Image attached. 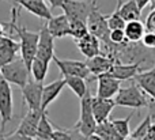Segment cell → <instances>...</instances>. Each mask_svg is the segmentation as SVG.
I'll list each match as a JSON object with an SVG mask.
<instances>
[{"label": "cell", "mask_w": 155, "mask_h": 140, "mask_svg": "<svg viewBox=\"0 0 155 140\" xmlns=\"http://www.w3.org/2000/svg\"><path fill=\"white\" fill-rule=\"evenodd\" d=\"M151 125H153V121H151V119L147 116L142 122H140L139 125H137L136 128H135L134 132H131L129 138L136 139V140H143V139L146 138V135L148 133V131H150Z\"/></svg>", "instance_id": "30"}, {"label": "cell", "mask_w": 155, "mask_h": 140, "mask_svg": "<svg viewBox=\"0 0 155 140\" xmlns=\"http://www.w3.org/2000/svg\"><path fill=\"white\" fill-rule=\"evenodd\" d=\"M42 113H44L42 110H29L25 114L23 119H22V121L19 122L15 133L22 136H27V138H33V139L37 138V129H38V124H40Z\"/></svg>", "instance_id": "12"}, {"label": "cell", "mask_w": 155, "mask_h": 140, "mask_svg": "<svg viewBox=\"0 0 155 140\" xmlns=\"http://www.w3.org/2000/svg\"><path fill=\"white\" fill-rule=\"evenodd\" d=\"M3 26H4V23H0V38H2V37H4V35H5L4 27H3Z\"/></svg>", "instance_id": "40"}, {"label": "cell", "mask_w": 155, "mask_h": 140, "mask_svg": "<svg viewBox=\"0 0 155 140\" xmlns=\"http://www.w3.org/2000/svg\"><path fill=\"white\" fill-rule=\"evenodd\" d=\"M140 14H142V11L139 10L135 0H127L125 3H121L120 15L125 21V23L134 21H140Z\"/></svg>", "instance_id": "22"}, {"label": "cell", "mask_w": 155, "mask_h": 140, "mask_svg": "<svg viewBox=\"0 0 155 140\" xmlns=\"http://www.w3.org/2000/svg\"><path fill=\"white\" fill-rule=\"evenodd\" d=\"M84 63L87 65L90 73H93L94 76H99L104 75V73H109L112 67L116 64V60L113 57H110L109 54L101 53L98 56L93 57V59H87Z\"/></svg>", "instance_id": "14"}, {"label": "cell", "mask_w": 155, "mask_h": 140, "mask_svg": "<svg viewBox=\"0 0 155 140\" xmlns=\"http://www.w3.org/2000/svg\"><path fill=\"white\" fill-rule=\"evenodd\" d=\"M75 42L80 53L84 57H87V59H93V57L101 54V48H102L101 41L97 37H94L93 34H90V33L86 37L75 41Z\"/></svg>", "instance_id": "17"}, {"label": "cell", "mask_w": 155, "mask_h": 140, "mask_svg": "<svg viewBox=\"0 0 155 140\" xmlns=\"http://www.w3.org/2000/svg\"><path fill=\"white\" fill-rule=\"evenodd\" d=\"M134 112L132 113L128 114V117H125V119H114L112 120V124L113 127H114V129L117 131V133L121 136L123 139H127L129 138V135H131V128H129V122H131L132 117H134Z\"/></svg>", "instance_id": "27"}, {"label": "cell", "mask_w": 155, "mask_h": 140, "mask_svg": "<svg viewBox=\"0 0 155 140\" xmlns=\"http://www.w3.org/2000/svg\"><path fill=\"white\" fill-rule=\"evenodd\" d=\"M95 135H98L99 138H102L104 140H125L118 135L117 131H116L114 127H113L112 121H109V120L102 122V124L97 125Z\"/></svg>", "instance_id": "25"}, {"label": "cell", "mask_w": 155, "mask_h": 140, "mask_svg": "<svg viewBox=\"0 0 155 140\" xmlns=\"http://www.w3.org/2000/svg\"><path fill=\"white\" fill-rule=\"evenodd\" d=\"M0 49L2 50H7L14 54H18V52H21L19 41H15L10 35H4V37L0 38Z\"/></svg>", "instance_id": "31"}, {"label": "cell", "mask_w": 155, "mask_h": 140, "mask_svg": "<svg viewBox=\"0 0 155 140\" xmlns=\"http://www.w3.org/2000/svg\"><path fill=\"white\" fill-rule=\"evenodd\" d=\"M148 114L147 116L151 119L153 124H155V98H150L148 99Z\"/></svg>", "instance_id": "35"}, {"label": "cell", "mask_w": 155, "mask_h": 140, "mask_svg": "<svg viewBox=\"0 0 155 140\" xmlns=\"http://www.w3.org/2000/svg\"><path fill=\"white\" fill-rule=\"evenodd\" d=\"M15 3L19 8H25L30 14L35 15L37 18L45 19L46 22L53 16L51 12V8L44 0H16Z\"/></svg>", "instance_id": "15"}, {"label": "cell", "mask_w": 155, "mask_h": 140, "mask_svg": "<svg viewBox=\"0 0 155 140\" xmlns=\"http://www.w3.org/2000/svg\"><path fill=\"white\" fill-rule=\"evenodd\" d=\"M53 61L59 67L60 72H61V75L64 78H67V76H75V78H82L86 80L90 76V71H88L86 63H83V61H78V60H63L56 56L53 57Z\"/></svg>", "instance_id": "8"}, {"label": "cell", "mask_w": 155, "mask_h": 140, "mask_svg": "<svg viewBox=\"0 0 155 140\" xmlns=\"http://www.w3.org/2000/svg\"><path fill=\"white\" fill-rule=\"evenodd\" d=\"M91 98L93 95L90 94V91L80 99V116H79V121L75 124V127L79 133L83 136L84 139H87L88 136L94 135L97 129V121L94 119L93 114V106H91Z\"/></svg>", "instance_id": "3"}, {"label": "cell", "mask_w": 155, "mask_h": 140, "mask_svg": "<svg viewBox=\"0 0 155 140\" xmlns=\"http://www.w3.org/2000/svg\"><path fill=\"white\" fill-rule=\"evenodd\" d=\"M97 7V3L84 2V0H64L63 2V11L64 15L68 16V19H76L87 23V19L93 10Z\"/></svg>", "instance_id": "7"}, {"label": "cell", "mask_w": 155, "mask_h": 140, "mask_svg": "<svg viewBox=\"0 0 155 140\" xmlns=\"http://www.w3.org/2000/svg\"><path fill=\"white\" fill-rule=\"evenodd\" d=\"M86 140H104V139H102V138H99V136H98V135H95V133H94V135L88 136V138H87V139H86Z\"/></svg>", "instance_id": "39"}, {"label": "cell", "mask_w": 155, "mask_h": 140, "mask_svg": "<svg viewBox=\"0 0 155 140\" xmlns=\"http://www.w3.org/2000/svg\"><path fill=\"white\" fill-rule=\"evenodd\" d=\"M4 140H34L33 138H27V136H22L18 133H11V135H4Z\"/></svg>", "instance_id": "36"}, {"label": "cell", "mask_w": 155, "mask_h": 140, "mask_svg": "<svg viewBox=\"0 0 155 140\" xmlns=\"http://www.w3.org/2000/svg\"><path fill=\"white\" fill-rule=\"evenodd\" d=\"M134 82L148 95L150 98H155V63L150 70H142Z\"/></svg>", "instance_id": "18"}, {"label": "cell", "mask_w": 155, "mask_h": 140, "mask_svg": "<svg viewBox=\"0 0 155 140\" xmlns=\"http://www.w3.org/2000/svg\"><path fill=\"white\" fill-rule=\"evenodd\" d=\"M144 26H146V31L155 33V10H151V12L147 15Z\"/></svg>", "instance_id": "34"}, {"label": "cell", "mask_w": 155, "mask_h": 140, "mask_svg": "<svg viewBox=\"0 0 155 140\" xmlns=\"http://www.w3.org/2000/svg\"><path fill=\"white\" fill-rule=\"evenodd\" d=\"M91 106H93V114L97 124H102V122L107 121L112 110L117 105H116L114 99H105V98H99L97 95H93Z\"/></svg>", "instance_id": "13"}, {"label": "cell", "mask_w": 155, "mask_h": 140, "mask_svg": "<svg viewBox=\"0 0 155 140\" xmlns=\"http://www.w3.org/2000/svg\"><path fill=\"white\" fill-rule=\"evenodd\" d=\"M87 29L90 34H93L94 37H97L101 41L102 45H106L109 42L110 29H109V24H107V15L101 14L98 7L94 8L93 12L88 16Z\"/></svg>", "instance_id": "6"}, {"label": "cell", "mask_w": 155, "mask_h": 140, "mask_svg": "<svg viewBox=\"0 0 155 140\" xmlns=\"http://www.w3.org/2000/svg\"><path fill=\"white\" fill-rule=\"evenodd\" d=\"M45 24L53 38H64L70 35V19L64 14L52 16Z\"/></svg>", "instance_id": "16"}, {"label": "cell", "mask_w": 155, "mask_h": 140, "mask_svg": "<svg viewBox=\"0 0 155 140\" xmlns=\"http://www.w3.org/2000/svg\"><path fill=\"white\" fill-rule=\"evenodd\" d=\"M65 87V80L64 79H57V80L52 82V83L44 86L42 90V105H41V110L46 112L48 106L52 102L57 99V97L60 95V93L63 91V89Z\"/></svg>", "instance_id": "20"}, {"label": "cell", "mask_w": 155, "mask_h": 140, "mask_svg": "<svg viewBox=\"0 0 155 140\" xmlns=\"http://www.w3.org/2000/svg\"><path fill=\"white\" fill-rule=\"evenodd\" d=\"M46 2L52 5V8H59V7L61 8L63 2H64V0H46Z\"/></svg>", "instance_id": "37"}, {"label": "cell", "mask_w": 155, "mask_h": 140, "mask_svg": "<svg viewBox=\"0 0 155 140\" xmlns=\"http://www.w3.org/2000/svg\"><path fill=\"white\" fill-rule=\"evenodd\" d=\"M64 80H65V86L70 87L71 91H72L79 99H82L88 93V87H87V84H86L84 79L75 78V76H67V78H64Z\"/></svg>", "instance_id": "23"}, {"label": "cell", "mask_w": 155, "mask_h": 140, "mask_svg": "<svg viewBox=\"0 0 155 140\" xmlns=\"http://www.w3.org/2000/svg\"><path fill=\"white\" fill-rule=\"evenodd\" d=\"M148 99H150V97L135 82H132L131 86L120 89L118 94L114 98V102L117 106L139 110V109L148 106Z\"/></svg>", "instance_id": "2"}, {"label": "cell", "mask_w": 155, "mask_h": 140, "mask_svg": "<svg viewBox=\"0 0 155 140\" xmlns=\"http://www.w3.org/2000/svg\"><path fill=\"white\" fill-rule=\"evenodd\" d=\"M124 33L128 42H142L146 34V26L140 21L128 22L124 27Z\"/></svg>", "instance_id": "21"}, {"label": "cell", "mask_w": 155, "mask_h": 140, "mask_svg": "<svg viewBox=\"0 0 155 140\" xmlns=\"http://www.w3.org/2000/svg\"><path fill=\"white\" fill-rule=\"evenodd\" d=\"M128 42L125 38V33L123 29H114L110 30L109 34V42L106 45H123V44Z\"/></svg>", "instance_id": "32"}, {"label": "cell", "mask_w": 155, "mask_h": 140, "mask_svg": "<svg viewBox=\"0 0 155 140\" xmlns=\"http://www.w3.org/2000/svg\"><path fill=\"white\" fill-rule=\"evenodd\" d=\"M37 140H41V139H37Z\"/></svg>", "instance_id": "43"}, {"label": "cell", "mask_w": 155, "mask_h": 140, "mask_svg": "<svg viewBox=\"0 0 155 140\" xmlns=\"http://www.w3.org/2000/svg\"><path fill=\"white\" fill-rule=\"evenodd\" d=\"M5 26H10L14 31L18 34L19 38V46H21V57L25 61L26 67L30 70L33 61L37 57V48H38V38L40 34L34 31H30L26 27L18 26L16 22L10 21L8 23H4Z\"/></svg>", "instance_id": "1"}, {"label": "cell", "mask_w": 155, "mask_h": 140, "mask_svg": "<svg viewBox=\"0 0 155 140\" xmlns=\"http://www.w3.org/2000/svg\"><path fill=\"white\" fill-rule=\"evenodd\" d=\"M140 63L136 64H123V63H116L112 67V70L109 71V75L113 76L114 79L123 82V80H131L135 79V76L142 71L140 68Z\"/></svg>", "instance_id": "19"}, {"label": "cell", "mask_w": 155, "mask_h": 140, "mask_svg": "<svg viewBox=\"0 0 155 140\" xmlns=\"http://www.w3.org/2000/svg\"><path fill=\"white\" fill-rule=\"evenodd\" d=\"M53 125L49 121L48 116H46V112H44L42 116H41L40 124H38V129H37V139L41 140H52L53 136Z\"/></svg>", "instance_id": "26"}, {"label": "cell", "mask_w": 155, "mask_h": 140, "mask_svg": "<svg viewBox=\"0 0 155 140\" xmlns=\"http://www.w3.org/2000/svg\"><path fill=\"white\" fill-rule=\"evenodd\" d=\"M151 4H153V5H151V7H153V10H155V0H151Z\"/></svg>", "instance_id": "41"}, {"label": "cell", "mask_w": 155, "mask_h": 140, "mask_svg": "<svg viewBox=\"0 0 155 140\" xmlns=\"http://www.w3.org/2000/svg\"><path fill=\"white\" fill-rule=\"evenodd\" d=\"M14 98L12 90L7 80L0 73V133H4L5 125L12 120Z\"/></svg>", "instance_id": "5"}, {"label": "cell", "mask_w": 155, "mask_h": 140, "mask_svg": "<svg viewBox=\"0 0 155 140\" xmlns=\"http://www.w3.org/2000/svg\"><path fill=\"white\" fill-rule=\"evenodd\" d=\"M121 89V82L110 76L109 73L97 76V97L113 99Z\"/></svg>", "instance_id": "9"}, {"label": "cell", "mask_w": 155, "mask_h": 140, "mask_svg": "<svg viewBox=\"0 0 155 140\" xmlns=\"http://www.w3.org/2000/svg\"><path fill=\"white\" fill-rule=\"evenodd\" d=\"M93 2H94V3H97V0H93Z\"/></svg>", "instance_id": "42"}, {"label": "cell", "mask_w": 155, "mask_h": 140, "mask_svg": "<svg viewBox=\"0 0 155 140\" xmlns=\"http://www.w3.org/2000/svg\"><path fill=\"white\" fill-rule=\"evenodd\" d=\"M48 70H49V63L35 57V60L33 61L31 67H30V73L33 75L34 82L42 83L45 80L46 75H48Z\"/></svg>", "instance_id": "24"}, {"label": "cell", "mask_w": 155, "mask_h": 140, "mask_svg": "<svg viewBox=\"0 0 155 140\" xmlns=\"http://www.w3.org/2000/svg\"><path fill=\"white\" fill-rule=\"evenodd\" d=\"M136 2V4H137V7H139V10L142 11L143 8L146 7V5H148L151 3V0H135Z\"/></svg>", "instance_id": "38"}, {"label": "cell", "mask_w": 155, "mask_h": 140, "mask_svg": "<svg viewBox=\"0 0 155 140\" xmlns=\"http://www.w3.org/2000/svg\"><path fill=\"white\" fill-rule=\"evenodd\" d=\"M15 59H18V56L14 53H10L7 50H2L0 49V70L4 68L5 65H8L10 63H12Z\"/></svg>", "instance_id": "33"}, {"label": "cell", "mask_w": 155, "mask_h": 140, "mask_svg": "<svg viewBox=\"0 0 155 140\" xmlns=\"http://www.w3.org/2000/svg\"><path fill=\"white\" fill-rule=\"evenodd\" d=\"M52 140H86L76 128L72 129H56L53 132Z\"/></svg>", "instance_id": "29"}, {"label": "cell", "mask_w": 155, "mask_h": 140, "mask_svg": "<svg viewBox=\"0 0 155 140\" xmlns=\"http://www.w3.org/2000/svg\"><path fill=\"white\" fill-rule=\"evenodd\" d=\"M38 48H37V59L51 63L54 57V38L51 35L46 24H44L38 31Z\"/></svg>", "instance_id": "10"}, {"label": "cell", "mask_w": 155, "mask_h": 140, "mask_svg": "<svg viewBox=\"0 0 155 140\" xmlns=\"http://www.w3.org/2000/svg\"><path fill=\"white\" fill-rule=\"evenodd\" d=\"M2 76L10 84H15V86L23 89L27 83H29V76H30V70L26 67L25 61L22 57L15 59L12 63L5 65L4 68L0 70Z\"/></svg>", "instance_id": "4"}, {"label": "cell", "mask_w": 155, "mask_h": 140, "mask_svg": "<svg viewBox=\"0 0 155 140\" xmlns=\"http://www.w3.org/2000/svg\"><path fill=\"white\" fill-rule=\"evenodd\" d=\"M42 83L30 80L26 86L22 89V97L26 105L29 106V110H41L42 105Z\"/></svg>", "instance_id": "11"}, {"label": "cell", "mask_w": 155, "mask_h": 140, "mask_svg": "<svg viewBox=\"0 0 155 140\" xmlns=\"http://www.w3.org/2000/svg\"><path fill=\"white\" fill-rule=\"evenodd\" d=\"M88 34L87 23L76 19H70V37H72L75 41L86 37Z\"/></svg>", "instance_id": "28"}]
</instances>
